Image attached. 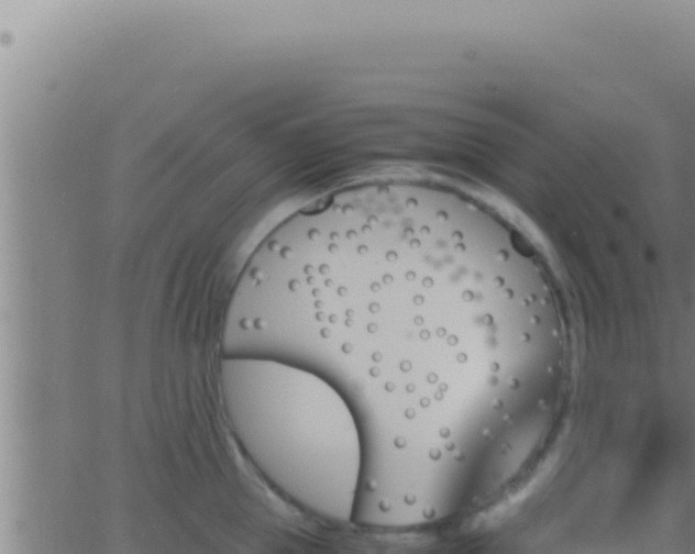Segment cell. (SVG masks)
I'll return each mask as SVG.
<instances>
[{
	"instance_id": "obj_1",
	"label": "cell",
	"mask_w": 695,
	"mask_h": 554,
	"mask_svg": "<svg viewBox=\"0 0 695 554\" xmlns=\"http://www.w3.org/2000/svg\"><path fill=\"white\" fill-rule=\"evenodd\" d=\"M220 383L235 433L262 474L311 513L351 521L364 447L341 391L308 368L266 357H224Z\"/></svg>"
}]
</instances>
